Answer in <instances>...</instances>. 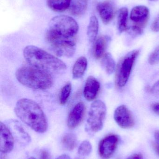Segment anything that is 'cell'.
Returning <instances> with one entry per match:
<instances>
[{
	"label": "cell",
	"instance_id": "cell-6",
	"mask_svg": "<svg viewBox=\"0 0 159 159\" xmlns=\"http://www.w3.org/2000/svg\"><path fill=\"white\" fill-rule=\"evenodd\" d=\"M106 114V106L104 102L97 100L92 102L87 120V130L93 133L101 131L103 127Z\"/></svg>",
	"mask_w": 159,
	"mask_h": 159
},
{
	"label": "cell",
	"instance_id": "cell-26",
	"mask_svg": "<svg viewBox=\"0 0 159 159\" xmlns=\"http://www.w3.org/2000/svg\"><path fill=\"white\" fill-rule=\"evenodd\" d=\"M148 62L151 65H155L159 63V46L149 56Z\"/></svg>",
	"mask_w": 159,
	"mask_h": 159
},
{
	"label": "cell",
	"instance_id": "cell-29",
	"mask_svg": "<svg viewBox=\"0 0 159 159\" xmlns=\"http://www.w3.org/2000/svg\"><path fill=\"white\" fill-rule=\"evenodd\" d=\"M151 109L156 114L159 115V102L154 103L151 105Z\"/></svg>",
	"mask_w": 159,
	"mask_h": 159
},
{
	"label": "cell",
	"instance_id": "cell-3",
	"mask_svg": "<svg viewBox=\"0 0 159 159\" xmlns=\"http://www.w3.org/2000/svg\"><path fill=\"white\" fill-rule=\"evenodd\" d=\"M78 29L77 22L71 17L63 15L57 16L49 24L46 38L51 44L61 40L73 39Z\"/></svg>",
	"mask_w": 159,
	"mask_h": 159
},
{
	"label": "cell",
	"instance_id": "cell-14",
	"mask_svg": "<svg viewBox=\"0 0 159 159\" xmlns=\"http://www.w3.org/2000/svg\"><path fill=\"white\" fill-rule=\"evenodd\" d=\"M100 87V82L95 77L89 76L84 88V95L85 99L88 102L93 101L98 95Z\"/></svg>",
	"mask_w": 159,
	"mask_h": 159
},
{
	"label": "cell",
	"instance_id": "cell-30",
	"mask_svg": "<svg viewBox=\"0 0 159 159\" xmlns=\"http://www.w3.org/2000/svg\"><path fill=\"white\" fill-rule=\"evenodd\" d=\"M50 155L48 152L46 151H43L41 153V156L39 159H50Z\"/></svg>",
	"mask_w": 159,
	"mask_h": 159
},
{
	"label": "cell",
	"instance_id": "cell-31",
	"mask_svg": "<svg viewBox=\"0 0 159 159\" xmlns=\"http://www.w3.org/2000/svg\"><path fill=\"white\" fill-rule=\"evenodd\" d=\"M127 159H143V158L141 154H135L132 155Z\"/></svg>",
	"mask_w": 159,
	"mask_h": 159
},
{
	"label": "cell",
	"instance_id": "cell-11",
	"mask_svg": "<svg viewBox=\"0 0 159 159\" xmlns=\"http://www.w3.org/2000/svg\"><path fill=\"white\" fill-rule=\"evenodd\" d=\"M0 149L3 154L11 152L14 148V139L10 129L4 123H0Z\"/></svg>",
	"mask_w": 159,
	"mask_h": 159
},
{
	"label": "cell",
	"instance_id": "cell-13",
	"mask_svg": "<svg viewBox=\"0 0 159 159\" xmlns=\"http://www.w3.org/2000/svg\"><path fill=\"white\" fill-rule=\"evenodd\" d=\"M86 106L83 102L77 103L68 116L67 125L70 129L77 128L81 123L85 115Z\"/></svg>",
	"mask_w": 159,
	"mask_h": 159
},
{
	"label": "cell",
	"instance_id": "cell-12",
	"mask_svg": "<svg viewBox=\"0 0 159 159\" xmlns=\"http://www.w3.org/2000/svg\"><path fill=\"white\" fill-rule=\"evenodd\" d=\"M97 10L102 21L105 25L110 23L115 17V9L114 3L111 0H105L98 3Z\"/></svg>",
	"mask_w": 159,
	"mask_h": 159
},
{
	"label": "cell",
	"instance_id": "cell-20",
	"mask_svg": "<svg viewBox=\"0 0 159 159\" xmlns=\"http://www.w3.org/2000/svg\"><path fill=\"white\" fill-rule=\"evenodd\" d=\"M102 67L108 75H111L116 70L115 62L110 53H105L102 58Z\"/></svg>",
	"mask_w": 159,
	"mask_h": 159
},
{
	"label": "cell",
	"instance_id": "cell-4",
	"mask_svg": "<svg viewBox=\"0 0 159 159\" xmlns=\"http://www.w3.org/2000/svg\"><path fill=\"white\" fill-rule=\"evenodd\" d=\"M15 75L21 84L30 89L45 90L53 85V78L49 72L32 66L21 67Z\"/></svg>",
	"mask_w": 159,
	"mask_h": 159
},
{
	"label": "cell",
	"instance_id": "cell-24",
	"mask_svg": "<svg viewBox=\"0 0 159 159\" xmlns=\"http://www.w3.org/2000/svg\"><path fill=\"white\" fill-rule=\"evenodd\" d=\"M13 127L14 130L16 131V134L18 136H20L21 138L23 140L24 142L26 143H28L30 141V137L28 134L23 129V128L21 127V125L18 123L17 121L13 122Z\"/></svg>",
	"mask_w": 159,
	"mask_h": 159
},
{
	"label": "cell",
	"instance_id": "cell-23",
	"mask_svg": "<svg viewBox=\"0 0 159 159\" xmlns=\"http://www.w3.org/2000/svg\"><path fill=\"white\" fill-rule=\"evenodd\" d=\"M72 84L70 82L66 83L61 90L59 96V102L61 105H64L68 102L72 91Z\"/></svg>",
	"mask_w": 159,
	"mask_h": 159
},
{
	"label": "cell",
	"instance_id": "cell-33",
	"mask_svg": "<svg viewBox=\"0 0 159 159\" xmlns=\"http://www.w3.org/2000/svg\"><path fill=\"white\" fill-rule=\"evenodd\" d=\"M153 148L155 149L156 152H157V154L159 156V145L157 143H154L153 144Z\"/></svg>",
	"mask_w": 159,
	"mask_h": 159
},
{
	"label": "cell",
	"instance_id": "cell-8",
	"mask_svg": "<svg viewBox=\"0 0 159 159\" xmlns=\"http://www.w3.org/2000/svg\"><path fill=\"white\" fill-rule=\"evenodd\" d=\"M119 137L116 134H110L104 138L99 145V154L103 159H109L115 152L119 143Z\"/></svg>",
	"mask_w": 159,
	"mask_h": 159
},
{
	"label": "cell",
	"instance_id": "cell-28",
	"mask_svg": "<svg viewBox=\"0 0 159 159\" xmlns=\"http://www.w3.org/2000/svg\"><path fill=\"white\" fill-rule=\"evenodd\" d=\"M151 29L153 31L155 32H159V15L155 19V20L152 23Z\"/></svg>",
	"mask_w": 159,
	"mask_h": 159
},
{
	"label": "cell",
	"instance_id": "cell-35",
	"mask_svg": "<svg viewBox=\"0 0 159 159\" xmlns=\"http://www.w3.org/2000/svg\"><path fill=\"white\" fill-rule=\"evenodd\" d=\"M1 159H6L5 156L4 155H3V156H2H2H1Z\"/></svg>",
	"mask_w": 159,
	"mask_h": 159
},
{
	"label": "cell",
	"instance_id": "cell-17",
	"mask_svg": "<svg viewBox=\"0 0 159 159\" xmlns=\"http://www.w3.org/2000/svg\"><path fill=\"white\" fill-rule=\"evenodd\" d=\"M87 60L85 57H81L77 59L73 67L72 76L73 79H79L84 75L87 70Z\"/></svg>",
	"mask_w": 159,
	"mask_h": 159
},
{
	"label": "cell",
	"instance_id": "cell-34",
	"mask_svg": "<svg viewBox=\"0 0 159 159\" xmlns=\"http://www.w3.org/2000/svg\"><path fill=\"white\" fill-rule=\"evenodd\" d=\"M56 159H71V158L68 155L64 154V155L59 156Z\"/></svg>",
	"mask_w": 159,
	"mask_h": 159
},
{
	"label": "cell",
	"instance_id": "cell-36",
	"mask_svg": "<svg viewBox=\"0 0 159 159\" xmlns=\"http://www.w3.org/2000/svg\"><path fill=\"white\" fill-rule=\"evenodd\" d=\"M28 159H36L35 158L33 157H31L30 158Z\"/></svg>",
	"mask_w": 159,
	"mask_h": 159
},
{
	"label": "cell",
	"instance_id": "cell-18",
	"mask_svg": "<svg viewBox=\"0 0 159 159\" xmlns=\"http://www.w3.org/2000/svg\"><path fill=\"white\" fill-rule=\"evenodd\" d=\"M128 17L129 11L127 7H122L119 10L118 13L117 26L118 30L120 33L129 30Z\"/></svg>",
	"mask_w": 159,
	"mask_h": 159
},
{
	"label": "cell",
	"instance_id": "cell-16",
	"mask_svg": "<svg viewBox=\"0 0 159 159\" xmlns=\"http://www.w3.org/2000/svg\"><path fill=\"white\" fill-rule=\"evenodd\" d=\"M88 3V0H71L69 13L76 16H82L87 10Z\"/></svg>",
	"mask_w": 159,
	"mask_h": 159
},
{
	"label": "cell",
	"instance_id": "cell-10",
	"mask_svg": "<svg viewBox=\"0 0 159 159\" xmlns=\"http://www.w3.org/2000/svg\"><path fill=\"white\" fill-rule=\"evenodd\" d=\"M51 45L58 57L71 58L75 53L76 44L73 39L61 40Z\"/></svg>",
	"mask_w": 159,
	"mask_h": 159
},
{
	"label": "cell",
	"instance_id": "cell-1",
	"mask_svg": "<svg viewBox=\"0 0 159 159\" xmlns=\"http://www.w3.org/2000/svg\"><path fill=\"white\" fill-rule=\"evenodd\" d=\"M17 116L35 131L44 133L47 130V119L39 105L33 100L22 98L15 107Z\"/></svg>",
	"mask_w": 159,
	"mask_h": 159
},
{
	"label": "cell",
	"instance_id": "cell-32",
	"mask_svg": "<svg viewBox=\"0 0 159 159\" xmlns=\"http://www.w3.org/2000/svg\"><path fill=\"white\" fill-rule=\"evenodd\" d=\"M155 138L156 139V143L159 145V130H157L155 132Z\"/></svg>",
	"mask_w": 159,
	"mask_h": 159
},
{
	"label": "cell",
	"instance_id": "cell-25",
	"mask_svg": "<svg viewBox=\"0 0 159 159\" xmlns=\"http://www.w3.org/2000/svg\"><path fill=\"white\" fill-rule=\"evenodd\" d=\"M92 150V146L88 141H85L81 143L78 148V153L80 156L87 157L89 156Z\"/></svg>",
	"mask_w": 159,
	"mask_h": 159
},
{
	"label": "cell",
	"instance_id": "cell-19",
	"mask_svg": "<svg viewBox=\"0 0 159 159\" xmlns=\"http://www.w3.org/2000/svg\"><path fill=\"white\" fill-rule=\"evenodd\" d=\"M99 24L98 19L96 16H93L91 17L89 23L87 28L88 38L91 43H94L97 39L99 31Z\"/></svg>",
	"mask_w": 159,
	"mask_h": 159
},
{
	"label": "cell",
	"instance_id": "cell-7",
	"mask_svg": "<svg viewBox=\"0 0 159 159\" xmlns=\"http://www.w3.org/2000/svg\"><path fill=\"white\" fill-rule=\"evenodd\" d=\"M150 12L145 6H137L131 11L130 18L133 22L129 27V30L133 35H141L143 33L144 29L148 23Z\"/></svg>",
	"mask_w": 159,
	"mask_h": 159
},
{
	"label": "cell",
	"instance_id": "cell-21",
	"mask_svg": "<svg viewBox=\"0 0 159 159\" xmlns=\"http://www.w3.org/2000/svg\"><path fill=\"white\" fill-rule=\"evenodd\" d=\"M71 0H47L48 6L51 10L62 12L69 8Z\"/></svg>",
	"mask_w": 159,
	"mask_h": 159
},
{
	"label": "cell",
	"instance_id": "cell-5",
	"mask_svg": "<svg viewBox=\"0 0 159 159\" xmlns=\"http://www.w3.org/2000/svg\"><path fill=\"white\" fill-rule=\"evenodd\" d=\"M139 50L130 51L121 58L116 68L115 84L118 88L124 87L128 82Z\"/></svg>",
	"mask_w": 159,
	"mask_h": 159
},
{
	"label": "cell",
	"instance_id": "cell-22",
	"mask_svg": "<svg viewBox=\"0 0 159 159\" xmlns=\"http://www.w3.org/2000/svg\"><path fill=\"white\" fill-rule=\"evenodd\" d=\"M62 144L66 150H73L77 144V138L73 134H66L63 137Z\"/></svg>",
	"mask_w": 159,
	"mask_h": 159
},
{
	"label": "cell",
	"instance_id": "cell-9",
	"mask_svg": "<svg viewBox=\"0 0 159 159\" xmlns=\"http://www.w3.org/2000/svg\"><path fill=\"white\" fill-rule=\"evenodd\" d=\"M114 118L118 125L123 129H129L135 124L131 112L125 105L118 107L115 110Z\"/></svg>",
	"mask_w": 159,
	"mask_h": 159
},
{
	"label": "cell",
	"instance_id": "cell-27",
	"mask_svg": "<svg viewBox=\"0 0 159 159\" xmlns=\"http://www.w3.org/2000/svg\"><path fill=\"white\" fill-rule=\"evenodd\" d=\"M149 91L155 97L159 98V80L154 84L152 88L149 89Z\"/></svg>",
	"mask_w": 159,
	"mask_h": 159
},
{
	"label": "cell",
	"instance_id": "cell-2",
	"mask_svg": "<svg viewBox=\"0 0 159 159\" xmlns=\"http://www.w3.org/2000/svg\"><path fill=\"white\" fill-rule=\"evenodd\" d=\"M23 56L30 66L49 73L66 69V64L62 61L35 46L26 47L23 50Z\"/></svg>",
	"mask_w": 159,
	"mask_h": 159
},
{
	"label": "cell",
	"instance_id": "cell-15",
	"mask_svg": "<svg viewBox=\"0 0 159 159\" xmlns=\"http://www.w3.org/2000/svg\"><path fill=\"white\" fill-rule=\"evenodd\" d=\"M109 38L107 36L102 35L96 39L94 42L93 53L97 59L102 58L105 54Z\"/></svg>",
	"mask_w": 159,
	"mask_h": 159
},
{
	"label": "cell",
	"instance_id": "cell-37",
	"mask_svg": "<svg viewBox=\"0 0 159 159\" xmlns=\"http://www.w3.org/2000/svg\"><path fill=\"white\" fill-rule=\"evenodd\" d=\"M149 1H155V0H149Z\"/></svg>",
	"mask_w": 159,
	"mask_h": 159
}]
</instances>
